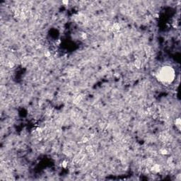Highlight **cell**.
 <instances>
[{
	"label": "cell",
	"instance_id": "obj_1",
	"mask_svg": "<svg viewBox=\"0 0 181 181\" xmlns=\"http://www.w3.org/2000/svg\"><path fill=\"white\" fill-rule=\"evenodd\" d=\"M176 76L175 71L170 66H165L160 69L157 74V78L163 84H171L173 82Z\"/></svg>",
	"mask_w": 181,
	"mask_h": 181
},
{
	"label": "cell",
	"instance_id": "obj_2",
	"mask_svg": "<svg viewBox=\"0 0 181 181\" xmlns=\"http://www.w3.org/2000/svg\"><path fill=\"white\" fill-rule=\"evenodd\" d=\"M62 4H69V1H62Z\"/></svg>",
	"mask_w": 181,
	"mask_h": 181
}]
</instances>
